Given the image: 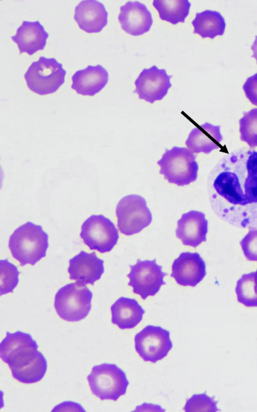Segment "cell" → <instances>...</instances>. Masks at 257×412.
<instances>
[{"mask_svg": "<svg viewBox=\"0 0 257 412\" xmlns=\"http://www.w3.org/2000/svg\"><path fill=\"white\" fill-rule=\"evenodd\" d=\"M31 335L21 331L6 333L0 344V357L11 370L13 377L25 384L34 383L44 377L47 362L38 350Z\"/></svg>", "mask_w": 257, "mask_h": 412, "instance_id": "obj_1", "label": "cell"}, {"mask_svg": "<svg viewBox=\"0 0 257 412\" xmlns=\"http://www.w3.org/2000/svg\"><path fill=\"white\" fill-rule=\"evenodd\" d=\"M48 237L41 226L29 221L17 228L10 236L9 248L21 266L34 265L46 256Z\"/></svg>", "mask_w": 257, "mask_h": 412, "instance_id": "obj_2", "label": "cell"}, {"mask_svg": "<svg viewBox=\"0 0 257 412\" xmlns=\"http://www.w3.org/2000/svg\"><path fill=\"white\" fill-rule=\"evenodd\" d=\"M157 163L160 167V174L170 183L183 186L197 179L198 165L196 156L185 147L166 149Z\"/></svg>", "mask_w": 257, "mask_h": 412, "instance_id": "obj_3", "label": "cell"}, {"mask_svg": "<svg viewBox=\"0 0 257 412\" xmlns=\"http://www.w3.org/2000/svg\"><path fill=\"white\" fill-rule=\"evenodd\" d=\"M93 294L85 284L78 282L68 284L56 293L54 307L59 316L67 321H78L85 318L91 308Z\"/></svg>", "mask_w": 257, "mask_h": 412, "instance_id": "obj_4", "label": "cell"}, {"mask_svg": "<svg viewBox=\"0 0 257 412\" xmlns=\"http://www.w3.org/2000/svg\"><path fill=\"white\" fill-rule=\"evenodd\" d=\"M87 379L92 393L101 400H117L129 384L125 372L114 364L94 366Z\"/></svg>", "mask_w": 257, "mask_h": 412, "instance_id": "obj_5", "label": "cell"}, {"mask_svg": "<svg viewBox=\"0 0 257 412\" xmlns=\"http://www.w3.org/2000/svg\"><path fill=\"white\" fill-rule=\"evenodd\" d=\"M66 70L54 58L41 56L24 75L27 85L33 92L45 95L55 93L65 81Z\"/></svg>", "mask_w": 257, "mask_h": 412, "instance_id": "obj_6", "label": "cell"}, {"mask_svg": "<svg viewBox=\"0 0 257 412\" xmlns=\"http://www.w3.org/2000/svg\"><path fill=\"white\" fill-rule=\"evenodd\" d=\"M115 212L118 229L126 235L140 232L152 221V213L146 200L138 195L123 197L118 202Z\"/></svg>", "mask_w": 257, "mask_h": 412, "instance_id": "obj_7", "label": "cell"}, {"mask_svg": "<svg viewBox=\"0 0 257 412\" xmlns=\"http://www.w3.org/2000/svg\"><path fill=\"white\" fill-rule=\"evenodd\" d=\"M129 266L131 271L127 275L130 279L128 285L133 288L134 293L144 300L156 295L161 286L166 284L164 278L168 274L162 271V267L157 264L156 259H138L135 265Z\"/></svg>", "mask_w": 257, "mask_h": 412, "instance_id": "obj_8", "label": "cell"}, {"mask_svg": "<svg viewBox=\"0 0 257 412\" xmlns=\"http://www.w3.org/2000/svg\"><path fill=\"white\" fill-rule=\"evenodd\" d=\"M90 250L100 253L110 252L117 243L119 234L114 223L100 215H92L83 222L80 233Z\"/></svg>", "mask_w": 257, "mask_h": 412, "instance_id": "obj_9", "label": "cell"}, {"mask_svg": "<svg viewBox=\"0 0 257 412\" xmlns=\"http://www.w3.org/2000/svg\"><path fill=\"white\" fill-rule=\"evenodd\" d=\"M135 347L145 361L153 363L163 359L173 347L169 331L161 326L148 325L135 337Z\"/></svg>", "mask_w": 257, "mask_h": 412, "instance_id": "obj_10", "label": "cell"}, {"mask_svg": "<svg viewBox=\"0 0 257 412\" xmlns=\"http://www.w3.org/2000/svg\"><path fill=\"white\" fill-rule=\"evenodd\" d=\"M172 77L166 69H159L155 65L144 68L135 81L136 89L133 92L137 94L140 99L151 104L161 100L172 86Z\"/></svg>", "mask_w": 257, "mask_h": 412, "instance_id": "obj_11", "label": "cell"}, {"mask_svg": "<svg viewBox=\"0 0 257 412\" xmlns=\"http://www.w3.org/2000/svg\"><path fill=\"white\" fill-rule=\"evenodd\" d=\"M206 274L205 262L197 252L181 253L172 265L171 276L181 286L195 287Z\"/></svg>", "mask_w": 257, "mask_h": 412, "instance_id": "obj_12", "label": "cell"}, {"mask_svg": "<svg viewBox=\"0 0 257 412\" xmlns=\"http://www.w3.org/2000/svg\"><path fill=\"white\" fill-rule=\"evenodd\" d=\"M104 261L95 252L81 251L69 260L68 272L69 278L84 284H94L103 274Z\"/></svg>", "mask_w": 257, "mask_h": 412, "instance_id": "obj_13", "label": "cell"}, {"mask_svg": "<svg viewBox=\"0 0 257 412\" xmlns=\"http://www.w3.org/2000/svg\"><path fill=\"white\" fill-rule=\"evenodd\" d=\"M118 19L121 29L133 36L148 32L153 22L146 6L139 1H128L121 6Z\"/></svg>", "mask_w": 257, "mask_h": 412, "instance_id": "obj_14", "label": "cell"}, {"mask_svg": "<svg viewBox=\"0 0 257 412\" xmlns=\"http://www.w3.org/2000/svg\"><path fill=\"white\" fill-rule=\"evenodd\" d=\"M207 232L208 221L202 212L190 211L177 221L176 235L184 245L196 248L206 240Z\"/></svg>", "mask_w": 257, "mask_h": 412, "instance_id": "obj_15", "label": "cell"}, {"mask_svg": "<svg viewBox=\"0 0 257 412\" xmlns=\"http://www.w3.org/2000/svg\"><path fill=\"white\" fill-rule=\"evenodd\" d=\"M108 13L96 0L81 1L75 8L74 19L79 27L88 33L100 32L107 24Z\"/></svg>", "mask_w": 257, "mask_h": 412, "instance_id": "obj_16", "label": "cell"}, {"mask_svg": "<svg viewBox=\"0 0 257 412\" xmlns=\"http://www.w3.org/2000/svg\"><path fill=\"white\" fill-rule=\"evenodd\" d=\"M48 36L49 34L39 21H24L11 39L17 44L20 54L26 52L32 55L44 49Z\"/></svg>", "mask_w": 257, "mask_h": 412, "instance_id": "obj_17", "label": "cell"}, {"mask_svg": "<svg viewBox=\"0 0 257 412\" xmlns=\"http://www.w3.org/2000/svg\"><path fill=\"white\" fill-rule=\"evenodd\" d=\"M71 78V88L77 94L93 96L106 85L108 73L100 64L88 65L84 69L77 71Z\"/></svg>", "mask_w": 257, "mask_h": 412, "instance_id": "obj_18", "label": "cell"}, {"mask_svg": "<svg viewBox=\"0 0 257 412\" xmlns=\"http://www.w3.org/2000/svg\"><path fill=\"white\" fill-rule=\"evenodd\" d=\"M222 139L220 126L206 122L191 131L185 144L193 153L208 154L219 148Z\"/></svg>", "mask_w": 257, "mask_h": 412, "instance_id": "obj_19", "label": "cell"}, {"mask_svg": "<svg viewBox=\"0 0 257 412\" xmlns=\"http://www.w3.org/2000/svg\"><path fill=\"white\" fill-rule=\"evenodd\" d=\"M111 322L120 329L136 326L142 320L144 309L134 298H119L110 307Z\"/></svg>", "mask_w": 257, "mask_h": 412, "instance_id": "obj_20", "label": "cell"}, {"mask_svg": "<svg viewBox=\"0 0 257 412\" xmlns=\"http://www.w3.org/2000/svg\"><path fill=\"white\" fill-rule=\"evenodd\" d=\"M213 187L217 193L229 203L234 205H247L243 192L237 175L229 171L220 173L215 178Z\"/></svg>", "mask_w": 257, "mask_h": 412, "instance_id": "obj_21", "label": "cell"}, {"mask_svg": "<svg viewBox=\"0 0 257 412\" xmlns=\"http://www.w3.org/2000/svg\"><path fill=\"white\" fill-rule=\"evenodd\" d=\"M192 24L194 27L193 33L203 38L213 39L217 36L223 35L226 27L225 19L221 14L210 10L196 13Z\"/></svg>", "mask_w": 257, "mask_h": 412, "instance_id": "obj_22", "label": "cell"}, {"mask_svg": "<svg viewBox=\"0 0 257 412\" xmlns=\"http://www.w3.org/2000/svg\"><path fill=\"white\" fill-rule=\"evenodd\" d=\"M153 5L158 11L161 19L173 25L185 22L191 7V3L187 0H155Z\"/></svg>", "mask_w": 257, "mask_h": 412, "instance_id": "obj_23", "label": "cell"}, {"mask_svg": "<svg viewBox=\"0 0 257 412\" xmlns=\"http://www.w3.org/2000/svg\"><path fill=\"white\" fill-rule=\"evenodd\" d=\"M237 300L246 307H257V274L251 272L243 274L235 288Z\"/></svg>", "mask_w": 257, "mask_h": 412, "instance_id": "obj_24", "label": "cell"}, {"mask_svg": "<svg viewBox=\"0 0 257 412\" xmlns=\"http://www.w3.org/2000/svg\"><path fill=\"white\" fill-rule=\"evenodd\" d=\"M239 124L241 140L247 143L251 148L256 147L257 108L244 113L239 119Z\"/></svg>", "mask_w": 257, "mask_h": 412, "instance_id": "obj_25", "label": "cell"}, {"mask_svg": "<svg viewBox=\"0 0 257 412\" xmlns=\"http://www.w3.org/2000/svg\"><path fill=\"white\" fill-rule=\"evenodd\" d=\"M246 161L247 176L244 182L247 204L257 203V151H248Z\"/></svg>", "mask_w": 257, "mask_h": 412, "instance_id": "obj_26", "label": "cell"}, {"mask_svg": "<svg viewBox=\"0 0 257 412\" xmlns=\"http://www.w3.org/2000/svg\"><path fill=\"white\" fill-rule=\"evenodd\" d=\"M1 295L13 292L19 283L20 272L17 267L8 260L0 261Z\"/></svg>", "mask_w": 257, "mask_h": 412, "instance_id": "obj_27", "label": "cell"}, {"mask_svg": "<svg viewBox=\"0 0 257 412\" xmlns=\"http://www.w3.org/2000/svg\"><path fill=\"white\" fill-rule=\"evenodd\" d=\"M184 409L185 411H216L217 401L206 393L195 394L187 400Z\"/></svg>", "mask_w": 257, "mask_h": 412, "instance_id": "obj_28", "label": "cell"}, {"mask_svg": "<svg viewBox=\"0 0 257 412\" xmlns=\"http://www.w3.org/2000/svg\"><path fill=\"white\" fill-rule=\"evenodd\" d=\"M246 258L257 262V229H250L240 242Z\"/></svg>", "mask_w": 257, "mask_h": 412, "instance_id": "obj_29", "label": "cell"}, {"mask_svg": "<svg viewBox=\"0 0 257 412\" xmlns=\"http://www.w3.org/2000/svg\"><path fill=\"white\" fill-rule=\"evenodd\" d=\"M242 89L250 103L257 106V73L246 79Z\"/></svg>", "mask_w": 257, "mask_h": 412, "instance_id": "obj_30", "label": "cell"}, {"mask_svg": "<svg viewBox=\"0 0 257 412\" xmlns=\"http://www.w3.org/2000/svg\"><path fill=\"white\" fill-rule=\"evenodd\" d=\"M251 49L253 53L251 57L256 60L257 63V35L255 36L254 41L251 46Z\"/></svg>", "mask_w": 257, "mask_h": 412, "instance_id": "obj_31", "label": "cell"}, {"mask_svg": "<svg viewBox=\"0 0 257 412\" xmlns=\"http://www.w3.org/2000/svg\"><path fill=\"white\" fill-rule=\"evenodd\" d=\"M255 272H256V274H257V270H256V271Z\"/></svg>", "mask_w": 257, "mask_h": 412, "instance_id": "obj_32", "label": "cell"}]
</instances>
